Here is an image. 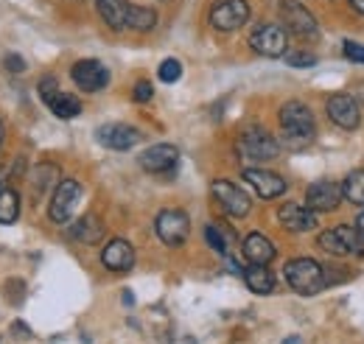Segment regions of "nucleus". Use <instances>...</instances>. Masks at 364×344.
<instances>
[{"label":"nucleus","mask_w":364,"mask_h":344,"mask_svg":"<svg viewBox=\"0 0 364 344\" xmlns=\"http://www.w3.org/2000/svg\"><path fill=\"white\" fill-rule=\"evenodd\" d=\"M356 227H359V230H362V232H364V213L359 215V218H356Z\"/></svg>","instance_id":"c9c22d12"},{"label":"nucleus","mask_w":364,"mask_h":344,"mask_svg":"<svg viewBox=\"0 0 364 344\" xmlns=\"http://www.w3.org/2000/svg\"><path fill=\"white\" fill-rule=\"evenodd\" d=\"M342 196H345L350 205L364 208V168H356V171H350L345 176V182H342Z\"/></svg>","instance_id":"a878e982"},{"label":"nucleus","mask_w":364,"mask_h":344,"mask_svg":"<svg viewBox=\"0 0 364 344\" xmlns=\"http://www.w3.org/2000/svg\"><path fill=\"white\" fill-rule=\"evenodd\" d=\"M210 193H213V199L219 202V208L228 215H232V218H244V215L252 210L250 196H247L238 185H232L230 179H216V182L210 185Z\"/></svg>","instance_id":"9d476101"},{"label":"nucleus","mask_w":364,"mask_h":344,"mask_svg":"<svg viewBox=\"0 0 364 344\" xmlns=\"http://www.w3.org/2000/svg\"><path fill=\"white\" fill-rule=\"evenodd\" d=\"M70 76H73L76 87L85 90V92H98V90H104V87L109 85V70L98 59H82V62H76L73 70H70Z\"/></svg>","instance_id":"4468645a"},{"label":"nucleus","mask_w":364,"mask_h":344,"mask_svg":"<svg viewBox=\"0 0 364 344\" xmlns=\"http://www.w3.org/2000/svg\"><path fill=\"white\" fill-rule=\"evenodd\" d=\"M101 235H104V224H101L95 215H85V218H79V221H76V227H73V238H76V241H82V244H98V241H101Z\"/></svg>","instance_id":"393cba45"},{"label":"nucleus","mask_w":364,"mask_h":344,"mask_svg":"<svg viewBox=\"0 0 364 344\" xmlns=\"http://www.w3.org/2000/svg\"><path fill=\"white\" fill-rule=\"evenodd\" d=\"M151 95H154V87H151V82H137L135 85V92H132V98H135L137 104H146V101H151Z\"/></svg>","instance_id":"2f4dec72"},{"label":"nucleus","mask_w":364,"mask_h":344,"mask_svg":"<svg viewBox=\"0 0 364 344\" xmlns=\"http://www.w3.org/2000/svg\"><path fill=\"white\" fill-rule=\"evenodd\" d=\"M53 90H59V85H56V79H53V76H46V79L40 82V98L46 101V98L50 95V92H53Z\"/></svg>","instance_id":"473e14b6"},{"label":"nucleus","mask_w":364,"mask_h":344,"mask_svg":"<svg viewBox=\"0 0 364 344\" xmlns=\"http://www.w3.org/2000/svg\"><path fill=\"white\" fill-rule=\"evenodd\" d=\"M325 112H328V118H331L339 129H359V124H362V107H359V101H356L353 95H348V92L331 95V98L325 101Z\"/></svg>","instance_id":"9b49d317"},{"label":"nucleus","mask_w":364,"mask_h":344,"mask_svg":"<svg viewBox=\"0 0 364 344\" xmlns=\"http://www.w3.org/2000/svg\"><path fill=\"white\" fill-rule=\"evenodd\" d=\"M280 127L294 140H311L317 134V121L314 112L303 101H286L280 107Z\"/></svg>","instance_id":"7ed1b4c3"},{"label":"nucleus","mask_w":364,"mask_h":344,"mask_svg":"<svg viewBox=\"0 0 364 344\" xmlns=\"http://www.w3.org/2000/svg\"><path fill=\"white\" fill-rule=\"evenodd\" d=\"M154 230H157V238L166 244V247H182L191 235V218L185 210L177 208H168V210H160L154 218Z\"/></svg>","instance_id":"0eeeda50"},{"label":"nucleus","mask_w":364,"mask_h":344,"mask_svg":"<svg viewBox=\"0 0 364 344\" xmlns=\"http://www.w3.org/2000/svg\"><path fill=\"white\" fill-rule=\"evenodd\" d=\"M95 9H98V17L112 31H124L127 28V9H129L127 0H95Z\"/></svg>","instance_id":"412c9836"},{"label":"nucleus","mask_w":364,"mask_h":344,"mask_svg":"<svg viewBox=\"0 0 364 344\" xmlns=\"http://www.w3.org/2000/svg\"><path fill=\"white\" fill-rule=\"evenodd\" d=\"M241 252H244V258L250 260V263H258V266L272 263L274 255H277L274 244L267 235H261V232H250V235L244 238V244H241Z\"/></svg>","instance_id":"6ab92c4d"},{"label":"nucleus","mask_w":364,"mask_h":344,"mask_svg":"<svg viewBox=\"0 0 364 344\" xmlns=\"http://www.w3.org/2000/svg\"><path fill=\"white\" fill-rule=\"evenodd\" d=\"M157 76H160V82H166V85H174V82H180L182 76V65L177 59H166L163 65H160V70H157Z\"/></svg>","instance_id":"c85d7f7f"},{"label":"nucleus","mask_w":364,"mask_h":344,"mask_svg":"<svg viewBox=\"0 0 364 344\" xmlns=\"http://www.w3.org/2000/svg\"><path fill=\"white\" fill-rule=\"evenodd\" d=\"M317 247L333 258H348V255H364V232L359 227L339 224L317 235Z\"/></svg>","instance_id":"f257e3e1"},{"label":"nucleus","mask_w":364,"mask_h":344,"mask_svg":"<svg viewBox=\"0 0 364 344\" xmlns=\"http://www.w3.org/2000/svg\"><path fill=\"white\" fill-rule=\"evenodd\" d=\"M46 107L56 118H62V121H70V118H76L82 112V101L76 95H70V92H62V90H53L48 95Z\"/></svg>","instance_id":"aec40b11"},{"label":"nucleus","mask_w":364,"mask_h":344,"mask_svg":"<svg viewBox=\"0 0 364 344\" xmlns=\"http://www.w3.org/2000/svg\"><path fill=\"white\" fill-rule=\"evenodd\" d=\"M95 137H98L101 146H107L112 151H129L140 143L143 134L135 127H129V124H107V127H101L95 131Z\"/></svg>","instance_id":"dca6fc26"},{"label":"nucleus","mask_w":364,"mask_h":344,"mask_svg":"<svg viewBox=\"0 0 364 344\" xmlns=\"http://www.w3.org/2000/svg\"><path fill=\"white\" fill-rule=\"evenodd\" d=\"M345 59L348 62H356V65H364V45L348 40L345 43Z\"/></svg>","instance_id":"7c9ffc66"},{"label":"nucleus","mask_w":364,"mask_h":344,"mask_svg":"<svg viewBox=\"0 0 364 344\" xmlns=\"http://www.w3.org/2000/svg\"><path fill=\"white\" fill-rule=\"evenodd\" d=\"M235 149H238L241 160H247V163H269V160H274V157H277V151H280L277 140H274L267 129L244 131V134L238 137Z\"/></svg>","instance_id":"20e7f679"},{"label":"nucleus","mask_w":364,"mask_h":344,"mask_svg":"<svg viewBox=\"0 0 364 344\" xmlns=\"http://www.w3.org/2000/svg\"><path fill=\"white\" fill-rule=\"evenodd\" d=\"M277 9H280V20L286 23V31H291L300 40H317V17L300 0H280Z\"/></svg>","instance_id":"423d86ee"},{"label":"nucleus","mask_w":364,"mask_h":344,"mask_svg":"<svg viewBox=\"0 0 364 344\" xmlns=\"http://www.w3.org/2000/svg\"><path fill=\"white\" fill-rule=\"evenodd\" d=\"M250 20V3L247 0H219L213 3L208 23L216 31H238Z\"/></svg>","instance_id":"1a4fd4ad"},{"label":"nucleus","mask_w":364,"mask_h":344,"mask_svg":"<svg viewBox=\"0 0 364 344\" xmlns=\"http://www.w3.org/2000/svg\"><path fill=\"white\" fill-rule=\"evenodd\" d=\"M82 199V185L76 179H62L50 196V205H48V215L53 224H68L73 213H76V205Z\"/></svg>","instance_id":"6e6552de"},{"label":"nucleus","mask_w":364,"mask_h":344,"mask_svg":"<svg viewBox=\"0 0 364 344\" xmlns=\"http://www.w3.org/2000/svg\"><path fill=\"white\" fill-rule=\"evenodd\" d=\"M157 26V11L149 6H132L127 9V28L132 31H151Z\"/></svg>","instance_id":"b1692460"},{"label":"nucleus","mask_w":364,"mask_h":344,"mask_svg":"<svg viewBox=\"0 0 364 344\" xmlns=\"http://www.w3.org/2000/svg\"><path fill=\"white\" fill-rule=\"evenodd\" d=\"M244 179L255 188L261 199H277L280 193H286V179L267 168H244Z\"/></svg>","instance_id":"f3484780"},{"label":"nucleus","mask_w":364,"mask_h":344,"mask_svg":"<svg viewBox=\"0 0 364 344\" xmlns=\"http://www.w3.org/2000/svg\"><path fill=\"white\" fill-rule=\"evenodd\" d=\"M0 143H3V124H0Z\"/></svg>","instance_id":"e433bc0d"},{"label":"nucleus","mask_w":364,"mask_h":344,"mask_svg":"<svg viewBox=\"0 0 364 344\" xmlns=\"http://www.w3.org/2000/svg\"><path fill=\"white\" fill-rule=\"evenodd\" d=\"M6 68H9V70H14V73H20V70L26 68V62H23L20 56H14V53H11V56H6Z\"/></svg>","instance_id":"72a5a7b5"},{"label":"nucleus","mask_w":364,"mask_h":344,"mask_svg":"<svg viewBox=\"0 0 364 344\" xmlns=\"http://www.w3.org/2000/svg\"><path fill=\"white\" fill-rule=\"evenodd\" d=\"M140 168L146 173H154V176H168L171 171H177V163H180V151L171 146V143H157L151 149H146L140 154Z\"/></svg>","instance_id":"f8f14e48"},{"label":"nucleus","mask_w":364,"mask_h":344,"mask_svg":"<svg viewBox=\"0 0 364 344\" xmlns=\"http://www.w3.org/2000/svg\"><path fill=\"white\" fill-rule=\"evenodd\" d=\"M20 215V196L11 188H0V224H14Z\"/></svg>","instance_id":"cd10ccee"},{"label":"nucleus","mask_w":364,"mask_h":344,"mask_svg":"<svg viewBox=\"0 0 364 344\" xmlns=\"http://www.w3.org/2000/svg\"><path fill=\"white\" fill-rule=\"evenodd\" d=\"M283 277L297 294H317L325 289V272L314 258L289 260L283 269Z\"/></svg>","instance_id":"f03ea898"},{"label":"nucleus","mask_w":364,"mask_h":344,"mask_svg":"<svg viewBox=\"0 0 364 344\" xmlns=\"http://www.w3.org/2000/svg\"><path fill=\"white\" fill-rule=\"evenodd\" d=\"M342 185L331 182V179H317L306 188V205L314 210V213H331L339 208L342 202Z\"/></svg>","instance_id":"ddd939ff"},{"label":"nucleus","mask_w":364,"mask_h":344,"mask_svg":"<svg viewBox=\"0 0 364 344\" xmlns=\"http://www.w3.org/2000/svg\"><path fill=\"white\" fill-rule=\"evenodd\" d=\"M101 263L109 269V272H129L135 266V249L129 241L124 238H112L104 249H101Z\"/></svg>","instance_id":"a211bd4d"},{"label":"nucleus","mask_w":364,"mask_h":344,"mask_svg":"<svg viewBox=\"0 0 364 344\" xmlns=\"http://www.w3.org/2000/svg\"><path fill=\"white\" fill-rule=\"evenodd\" d=\"M277 221L289 230V232H309L314 230L319 221L317 213L309 208V205H300V202H286L277 208Z\"/></svg>","instance_id":"2eb2a0df"},{"label":"nucleus","mask_w":364,"mask_h":344,"mask_svg":"<svg viewBox=\"0 0 364 344\" xmlns=\"http://www.w3.org/2000/svg\"><path fill=\"white\" fill-rule=\"evenodd\" d=\"M205 241H208V247H210L213 252L228 255L230 247L235 244V230H230L228 224H222V221H210V224L205 227Z\"/></svg>","instance_id":"5701e85b"},{"label":"nucleus","mask_w":364,"mask_h":344,"mask_svg":"<svg viewBox=\"0 0 364 344\" xmlns=\"http://www.w3.org/2000/svg\"><path fill=\"white\" fill-rule=\"evenodd\" d=\"M247 289L252 294H272L274 291V274L267 266H258V263H250L244 272H241Z\"/></svg>","instance_id":"4be33fe9"},{"label":"nucleus","mask_w":364,"mask_h":344,"mask_svg":"<svg viewBox=\"0 0 364 344\" xmlns=\"http://www.w3.org/2000/svg\"><path fill=\"white\" fill-rule=\"evenodd\" d=\"M250 48L267 59H277L286 56L289 48V31L280 23H258L250 34Z\"/></svg>","instance_id":"39448f33"},{"label":"nucleus","mask_w":364,"mask_h":344,"mask_svg":"<svg viewBox=\"0 0 364 344\" xmlns=\"http://www.w3.org/2000/svg\"><path fill=\"white\" fill-rule=\"evenodd\" d=\"M350 6H353L359 14H364V0H350Z\"/></svg>","instance_id":"f704fd0d"},{"label":"nucleus","mask_w":364,"mask_h":344,"mask_svg":"<svg viewBox=\"0 0 364 344\" xmlns=\"http://www.w3.org/2000/svg\"><path fill=\"white\" fill-rule=\"evenodd\" d=\"M286 62L291 68H314L317 65V56L314 53H286Z\"/></svg>","instance_id":"c756f323"},{"label":"nucleus","mask_w":364,"mask_h":344,"mask_svg":"<svg viewBox=\"0 0 364 344\" xmlns=\"http://www.w3.org/2000/svg\"><path fill=\"white\" fill-rule=\"evenodd\" d=\"M59 179V168L50 166V163H43L31 171V185H34V196H43L48 188H53Z\"/></svg>","instance_id":"bb28decb"}]
</instances>
